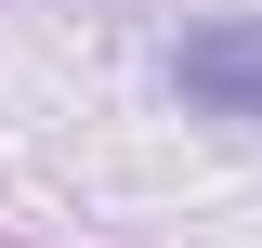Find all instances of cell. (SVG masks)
<instances>
[{"instance_id":"1","label":"cell","mask_w":262,"mask_h":248,"mask_svg":"<svg viewBox=\"0 0 262 248\" xmlns=\"http://www.w3.org/2000/svg\"><path fill=\"white\" fill-rule=\"evenodd\" d=\"M170 92L210 105V118H236V131H262V13L184 27V39H170Z\"/></svg>"}]
</instances>
